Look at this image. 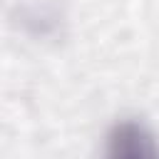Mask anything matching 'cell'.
I'll use <instances>...</instances> for the list:
<instances>
[{
    "label": "cell",
    "instance_id": "cell-1",
    "mask_svg": "<svg viewBox=\"0 0 159 159\" xmlns=\"http://www.w3.org/2000/svg\"><path fill=\"white\" fill-rule=\"evenodd\" d=\"M154 137L142 122L124 119L117 122L107 137V154L109 157H127V159H142V157H154L157 147L152 142Z\"/></svg>",
    "mask_w": 159,
    "mask_h": 159
}]
</instances>
